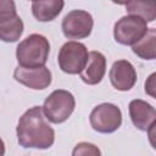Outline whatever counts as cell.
<instances>
[{
  "mask_svg": "<svg viewBox=\"0 0 156 156\" xmlns=\"http://www.w3.org/2000/svg\"><path fill=\"white\" fill-rule=\"evenodd\" d=\"M147 23L136 16H123L119 18L113 27L115 40L122 45H134L136 44L146 33Z\"/></svg>",
  "mask_w": 156,
  "mask_h": 156,
  "instance_id": "obj_6",
  "label": "cell"
},
{
  "mask_svg": "<svg viewBox=\"0 0 156 156\" xmlns=\"http://www.w3.org/2000/svg\"><path fill=\"white\" fill-rule=\"evenodd\" d=\"M16 133L18 144L27 149H49L55 141V132L46 122L40 106L30 107L20 117Z\"/></svg>",
  "mask_w": 156,
  "mask_h": 156,
  "instance_id": "obj_1",
  "label": "cell"
},
{
  "mask_svg": "<svg viewBox=\"0 0 156 156\" xmlns=\"http://www.w3.org/2000/svg\"><path fill=\"white\" fill-rule=\"evenodd\" d=\"M63 6L62 0H37L32 2V13L38 21L49 22L61 13Z\"/></svg>",
  "mask_w": 156,
  "mask_h": 156,
  "instance_id": "obj_13",
  "label": "cell"
},
{
  "mask_svg": "<svg viewBox=\"0 0 156 156\" xmlns=\"http://www.w3.org/2000/svg\"><path fill=\"white\" fill-rule=\"evenodd\" d=\"M88 57L89 52L83 43L67 41L58 51L57 62L62 72L68 74H78L84 69Z\"/></svg>",
  "mask_w": 156,
  "mask_h": 156,
  "instance_id": "obj_4",
  "label": "cell"
},
{
  "mask_svg": "<svg viewBox=\"0 0 156 156\" xmlns=\"http://www.w3.org/2000/svg\"><path fill=\"white\" fill-rule=\"evenodd\" d=\"M126 10L129 15L140 17L146 23L154 22L156 18V4L154 1H141L133 0L124 4Z\"/></svg>",
  "mask_w": 156,
  "mask_h": 156,
  "instance_id": "obj_15",
  "label": "cell"
},
{
  "mask_svg": "<svg viewBox=\"0 0 156 156\" xmlns=\"http://www.w3.org/2000/svg\"><path fill=\"white\" fill-rule=\"evenodd\" d=\"M89 121L94 130L102 134H110L121 127L122 112L117 105L104 102L93 108L89 116Z\"/></svg>",
  "mask_w": 156,
  "mask_h": 156,
  "instance_id": "obj_5",
  "label": "cell"
},
{
  "mask_svg": "<svg viewBox=\"0 0 156 156\" xmlns=\"http://www.w3.org/2000/svg\"><path fill=\"white\" fill-rule=\"evenodd\" d=\"M76 107V100L72 93L65 89L54 90L44 101L43 113L51 123L58 124L68 119Z\"/></svg>",
  "mask_w": 156,
  "mask_h": 156,
  "instance_id": "obj_3",
  "label": "cell"
},
{
  "mask_svg": "<svg viewBox=\"0 0 156 156\" xmlns=\"http://www.w3.org/2000/svg\"><path fill=\"white\" fill-rule=\"evenodd\" d=\"M106 73V57L99 51H90L84 69L79 73L84 83L95 85L100 83Z\"/></svg>",
  "mask_w": 156,
  "mask_h": 156,
  "instance_id": "obj_12",
  "label": "cell"
},
{
  "mask_svg": "<svg viewBox=\"0 0 156 156\" xmlns=\"http://www.w3.org/2000/svg\"><path fill=\"white\" fill-rule=\"evenodd\" d=\"M72 156H101V151L96 145L88 141H82L74 146Z\"/></svg>",
  "mask_w": 156,
  "mask_h": 156,
  "instance_id": "obj_16",
  "label": "cell"
},
{
  "mask_svg": "<svg viewBox=\"0 0 156 156\" xmlns=\"http://www.w3.org/2000/svg\"><path fill=\"white\" fill-rule=\"evenodd\" d=\"M108 76L112 87L119 91H128L136 83V71L127 60L115 61Z\"/></svg>",
  "mask_w": 156,
  "mask_h": 156,
  "instance_id": "obj_10",
  "label": "cell"
},
{
  "mask_svg": "<svg viewBox=\"0 0 156 156\" xmlns=\"http://www.w3.org/2000/svg\"><path fill=\"white\" fill-rule=\"evenodd\" d=\"M155 77H156V74L152 73L149 77V79L145 82V93H147L152 98H155Z\"/></svg>",
  "mask_w": 156,
  "mask_h": 156,
  "instance_id": "obj_17",
  "label": "cell"
},
{
  "mask_svg": "<svg viewBox=\"0 0 156 156\" xmlns=\"http://www.w3.org/2000/svg\"><path fill=\"white\" fill-rule=\"evenodd\" d=\"M5 155V144H4V140L0 138V156H4Z\"/></svg>",
  "mask_w": 156,
  "mask_h": 156,
  "instance_id": "obj_18",
  "label": "cell"
},
{
  "mask_svg": "<svg viewBox=\"0 0 156 156\" xmlns=\"http://www.w3.org/2000/svg\"><path fill=\"white\" fill-rule=\"evenodd\" d=\"M50 52V43L41 34H30L23 39L16 49V58L20 67H44Z\"/></svg>",
  "mask_w": 156,
  "mask_h": 156,
  "instance_id": "obj_2",
  "label": "cell"
},
{
  "mask_svg": "<svg viewBox=\"0 0 156 156\" xmlns=\"http://www.w3.org/2000/svg\"><path fill=\"white\" fill-rule=\"evenodd\" d=\"M129 116L133 124L140 130L146 132L155 126L156 111L152 105L144 100L134 99L129 102Z\"/></svg>",
  "mask_w": 156,
  "mask_h": 156,
  "instance_id": "obj_11",
  "label": "cell"
},
{
  "mask_svg": "<svg viewBox=\"0 0 156 156\" xmlns=\"http://www.w3.org/2000/svg\"><path fill=\"white\" fill-rule=\"evenodd\" d=\"M23 33V22L11 0H0V39L5 43L17 41Z\"/></svg>",
  "mask_w": 156,
  "mask_h": 156,
  "instance_id": "obj_7",
  "label": "cell"
},
{
  "mask_svg": "<svg viewBox=\"0 0 156 156\" xmlns=\"http://www.w3.org/2000/svg\"><path fill=\"white\" fill-rule=\"evenodd\" d=\"M13 78L34 90L46 89L51 84V72L45 66L39 68H23L18 66L13 72Z\"/></svg>",
  "mask_w": 156,
  "mask_h": 156,
  "instance_id": "obj_9",
  "label": "cell"
},
{
  "mask_svg": "<svg viewBox=\"0 0 156 156\" xmlns=\"http://www.w3.org/2000/svg\"><path fill=\"white\" fill-rule=\"evenodd\" d=\"M133 52L143 60H155L156 57V29L149 28L147 33L132 46Z\"/></svg>",
  "mask_w": 156,
  "mask_h": 156,
  "instance_id": "obj_14",
  "label": "cell"
},
{
  "mask_svg": "<svg viewBox=\"0 0 156 156\" xmlns=\"http://www.w3.org/2000/svg\"><path fill=\"white\" fill-rule=\"evenodd\" d=\"M94 21L91 15L84 10H72L62 20V32L68 39L88 38L93 30Z\"/></svg>",
  "mask_w": 156,
  "mask_h": 156,
  "instance_id": "obj_8",
  "label": "cell"
}]
</instances>
